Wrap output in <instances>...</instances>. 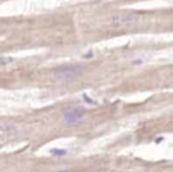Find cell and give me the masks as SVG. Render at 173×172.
Returning <instances> with one entry per match:
<instances>
[{
	"instance_id": "1",
	"label": "cell",
	"mask_w": 173,
	"mask_h": 172,
	"mask_svg": "<svg viewBox=\"0 0 173 172\" xmlns=\"http://www.w3.org/2000/svg\"><path fill=\"white\" fill-rule=\"evenodd\" d=\"M84 74V67L78 64H67L56 69L53 73L55 79L58 81H75Z\"/></svg>"
},
{
	"instance_id": "2",
	"label": "cell",
	"mask_w": 173,
	"mask_h": 172,
	"mask_svg": "<svg viewBox=\"0 0 173 172\" xmlns=\"http://www.w3.org/2000/svg\"><path fill=\"white\" fill-rule=\"evenodd\" d=\"M85 109L83 107H70L63 113V119L68 126H77L84 121Z\"/></svg>"
},
{
	"instance_id": "3",
	"label": "cell",
	"mask_w": 173,
	"mask_h": 172,
	"mask_svg": "<svg viewBox=\"0 0 173 172\" xmlns=\"http://www.w3.org/2000/svg\"><path fill=\"white\" fill-rule=\"evenodd\" d=\"M139 20V15L134 13H126L114 15L112 18V24L114 27H122V26H129L133 25Z\"/></svg>"
},
{
	"instance_id": "4",
	"label": "cell",
	"mask_w": 173,
	"mask_h": 172,
	"mask_svg": "<svg viewBox=\"0 0 173 172\" xmlns=\"http://www.w3.org/2000/svg\"><path fill=\"white\" fill-rule=\"evenodd\" d=\"M49 153L51 155H53V157H64V155H67L68 151L63 150V148H51L49 151Z\"/></svg>"
},
{
	"instance_id": "5",
	"label": "cell",
	"mask_w": 173,
	"mask_h": 172,
	"mask_svg": "<svg viewBox=\"0 0 173 172\" xmlns=\"http://www.w3.org/2000/svg\"><path fill=\"white\" fill-rule=\"evenodd\" d=\"M13 59L11 57H0V65H6L12 63Z\"/></svg>"
},
{
	"instance_id": "6",
	"label": "cell",
	"mask_w": 173,
	"mask_h": 172,
	"mask_svg": "<svg viewBox=\"0 0 173 172\" xmlns=\"http://www.w3.org/2000/svg\"><path fill=\"white\" fill-rule=\"evenodd\" d=\"M83 99H84V101H85L86 103H89V105H96V102H95V101H92V100H91L89 96H86L85 94L83 95Z\"/></svg>"
},
{
	"instance_id": "7",
	"label": "cell",
	"mask_w": 173,
	"mask_h": 172,
	"mask_svg": "<svg viewBox=\"0 0 173 172\" xmlns=\"http://www.w3.org/2000/svg\"><path fill=\"white\" fill-rule=\"evenodd\" d=\"M58 172H70V171H68V170H63V171H58Z\"/></svg>"
}]
</instances>
